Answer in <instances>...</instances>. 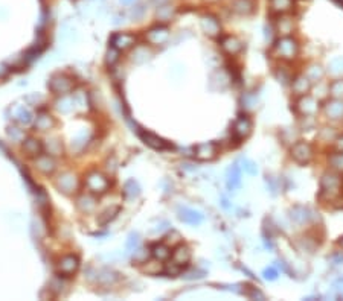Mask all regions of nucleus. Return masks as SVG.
I'll list each match as a JSON object with an SVG mask.
<instances>
[{
    "mask_svg": "<svg viewBox=\"0 0 343 301\" xmlns=\"http://www.w3.org/2000/svg\"><path fill=\"white\" fill-rule=\"evenodd\" d=\"M299 54V43L293 37H281L273 46V55L282 61H293Z\"/></svg>",
    "mask_w": 343,
    "mask_h": 301,
    "instance_id": "nucleus-1",
    "label": "nucleus"
},
{
    "mask_svg": "<svg viewBox=\"0 0 343 301\" xmlns=\"http://www.w3.org/2000/svg\"><path fill=\"white\" fill-rule=\"evenodd\" d=\"M340 187H342V180L337 173L334 172H326L322 175L320 180V198L331 201L340 193Z\"/></svg>",
    "mask_w": 343,
    "mask_h": 301,
    "instance_id": "nucleus-2",
    "label": "nucleus"
},
{
    "mask_svg": "<svg viewBox=\"0 0 343 301\" xmlns=\"http://www.w3.org/2000/svg\"><path fill=\"white\" fill-rule=\"evenodd\" d=\"M110 183H108V178L104 175V173L98 172V170H92L87 173L86 177V187L89 189L90 193H104L108 189Z\"/></svg>",
    "mask_w": 343,
    "mask_h": 301,
    "instance_id": "nucleus-3",
    "label": "nucleus"
},
{
    "mask_svg": "<svg viewBox=\"0 0 343 301\" xmlns=\"http://www.w3.org/2000/svg\"><path fill=\"white\" fill-rule=\"evenodd\" d=\"M291 157H293V160L298 162L299 164H307L313 160L314 149L308 141H298V143H294L291 148Z\"/></svg>",
    "mask_w": 343,
    "mask_h": 301,
    "instance_id": "nucleus-4",
    "label": "nucleus"
},
{
    "mask_svg": "<svg viewBox=\"0 0 343 301\" xmlns=\"http://www.w3.org/2000/svg\"><path fill=\"white\" fill-rule=\"evenodd\" d=\"M296 111H298L302 117H313L317 113V101L313 96H304L299 98V101L296 102Z\"/></svg>",
    "mask_w": 343,
    "mask_h": 301,
    "instance_id": "nucleus-5",
    "label": "nucleus"
},
{
    "mask_svg": "<svg viewBox=\"0 0 343 301\" xmlns=\"http://www.w3.org/2000/svg\"><path fill=\"white\" fill-rule=\"evenodd\" d=\"M218 154V146L214 141H206V143H200L194 149V155L200 162H209L214 160Z\"/></svg>",
    "mask_w": 343,
    "mask_h": 301,
    "instance_id": "nucleus-6",
    "label": "nucleus"
},
{
    "mask_svg": "<svg viewBox=\"0 0 343 301\" xmlns=\"http://www.w3.org/2000/svg\"><path fill=\"white\" fill-rule=\"evenodd\" d=\"M139 136L142 138L148 146H151L153 149H157V151H166V149H173V145L168 143L166 140H163L162 137L156 136L153 133L148 131H139Z\"/></svg>",
    "mask_w": 343,
    "mask_h": 301,
    "instance_id": "nucleus-7",
    "label": "nucleus"
},
{
    "mask_svg": "<svg viewBox=\"0 0 343 301\" xmlns=\"http://www.w3.org/2000/svg\"><path fill=\"white\" fill-rule=\"evenodd\" d=\"M233 136H235L238 140H244L250 136L252 133V120L247 116H240L237 119V122L233 123V130H232Z\"/></svg>",
    "mask_w": 343,
    "mask_h": 301,
    "instance_id": "nucleus-8",
    "label": "nucleus"
},
{
    "mask_svg": "<svg viewBox=\"0 0 343 301\" xmlns=\"http://www.w3.org/2000/svg\"><path fill=\"white\" fill-rule=\"evenodd\" d=\"M49 87L54 93L57 94H67L72 88H73V82L70 81L69 78L63 76V75H55L51 82H49Z\"/></svg>",
    "mask_w": 343,
    "mask_h": 301,
    "instance_id": "nucleus-9",
    "label": "nucleus"
},
{
    "mask_svg": "<svg viewBox=\"0 0 343 301\" xmlns=\"http://www.w3.org/2000/svg\"><path fill=\"white\" fill-rule=\"evenodd\" d=\"M168 38H169V30L165 26L151 27L148 32H147V41L150 44H154V46H159V44L166 43Z\"/></svg>",
    "mask_w": 343,
    "mask_h": 301,
    "instance_id": "nucleus-10",
    "label": "nucleus"
},
{
    "mask_svg": "<svg viewBox=\"0 0 343 301\" xmlns=\"http://www.w3.org/2000/svg\"><path fill=\"white\" fill-rule=\"evenodd\" d=\"M78 266H80V260H78L76 256H64L61 257V260L58 262V273L63 274V275H70V274H75Z\"/></svg>",
    "mask_w": 343,
    "mask_h": 301,
    "instance_id": "nucleus-11",
    "label": "nucleus"
},
{
    "mask_svg": "<svg viewBox=\"0 0 343 301\" xmlns=\"http://www.w3.org/2000/svg\"><path fill=\"white\" fill-rule=\"evenodd\" d=\"M201 29H203V32L209 37H218L221 32L220 22H218V19L214 17V15H205V17H201Z\"/></svg>",
    "mask_w": 343,
    "mask_h": 301,
    "instance_id": "nucleus-12",
    "label": "nucleus"
},
{
    "mask_svg": "<svg viewBox=\"0 0 343 301\" xmlns=\"http://www.w3.org/2000/svg\"><path fill=\"white\" fill-rule=\"evenodd\" d=\"M220 44H221V49L230 56L237 55V54H240L243 51V41L240 38H237V37H233V35L223 37Z\"/></svg>",
    "mask_w": 343,
    "mask_h": 301,
    "instance_id": "nucleus-13",
    "label": "nucleus"
},
{
    "mask_svg": "<svg viewBox=\"0 0 343 301\" xmlns=\"http://www.w3.org/2000/svg\"><path fill=\"white\" fill-rule=\"evenodd\" d=\"M134 43H136V37L131 34H125V32L116 34L112 38V47H115V49H118L119 52L130 49V47L134 46Z\"/></svg>",
    "mask_w": 343,
    "mask_h": 301,
    "instance_id": "nucleus-14",
    "label": "nucleus"
},
{
    "mask_svg": "<svg viewBox=\"0 0 343 301\" xmlns=\"http://www.w3.org/2000/svg\"><path fill=\"white\" fill-rule=\"evenodd\" d=\"M57 186H58V189L61 190V192L72 193L78 189V180H76V177L73 175V173L66 172V173H63V175H60V178L57 181Z\"/></svg>",
    "mask_w": 343,
    "mask_h": 301,
    "instance_id": "nucleus-15",
    "label": "nucleus"
},
{
    "mask_svg": "<svg viewBox=\"0 0 343 301\" xmlns=\"http://www.w3.org/2000/svg\"><path fill=\"white\" fill-rule=\"evenodd\" d=\"M171 259H173V262L174 263H177L179 266H186L189 263V260H191V249L186 246V245H177L176 248H174V251L171 252Z\"/></svg>",
    "mask_w": 343,
    "mask_h": 301,
    "instance_id": "nucleus-16",
    "label": "nucleus"
},
{
    "mask_svg": "<svg viewBox=\"0 0 343 301\" xmlns=\"http://www.w3.org/2000/svg\"><path fill=\"white\" fill-rule=\"evenodd\" d=\"M313 218V212L307 207H302V205H296L290 210V219L294 224H307Z\"/></svg>",
    "mask_w": 343,
    "mask_h": 301,
    "instance_id": "nucleus-17",
    "label": "nucleus"
},
{
    "mask_svg": "<svg viewBox=\"0 0 343 301\" xmlns=\"http://www.w3.org/2000/svg\"><path fill=\"white\" fill-rule=\"evenodd\" d=\"M255 0H232L230 9L238 15H249L255 11Z\"/></svg>",
    "mask_w": 343,
    "mask_h": 301,
    "instance_id": "nucleus-18",
    "label": "nucleus"
},
{
    "mask_svg": "<svg viewBox=\"0 0 343 301\" xmlns=\"http://www.w3.org/2000/svg\"><path fill=\"white\" fill-rule=\"evenodd\" d=\"M293 29H294L293 19L287 14H281L279 19L276 20V32L281 37H287V35H290L293 32Z\"/></svg>",
    "mask_w": 343,
    "mask_h": 301,
    "instance_id": "nucleus-19",
    "label": "nucleus"
},
{
    "mask_svg": "<svg viewBox=\"0 0 343 301\" xmlns=\"http://www.w3.org/2000/svg\"><path fill=\"white\" fill-rule=\"evenodd\" d=\"M179 219L183 220L185 224H189V225H198L201 220H203V215L197 210L188 209V207H182L179 210Z\"/></svg>",
    "mask_w": 343,
    "mask_h": 301,
    "instance_id": "nucleus-20",
    "label": "nucleus"
},
{
    "mask_svg": "<svg viewBox=\"0 0 343 301\" xmlns=\"http://www.w3.org/2000/svg\"><path fill=\"white\" fill-rule=\"evenodd\" d=\"M226 184H227V189L230 190H237L241 184V169L238 164H232L229 169H227V173H226Z\"/></svg>",
    "mask_w": 343,
    "mask_h": 301,
    "instance_id": "nucleus-21",
    "label": "nucleus"
},
{
    "mask_svg": "<svg viewBox=\"0 0 343 301\" xmlns=\"http://www.w3.org/2000/svg\"><path fill=\"white\" fill-rule=\"evenodd\" d=\"M310 88H311V81L307 78V75H299L291 81V90L298 96H304V94L310 91Z\"/></svg>",
    "mask_w": 343,
    "mask_h": 301,
    "instance_id": "nucleus-22",
    "label": "nucleus"
},
{
    "mask_svg": "<svg viewBox=\"0 0 343 301\" xmlns=\"http://www.w3.org/2000/svg\"><path fill=\"white\" fill-rule=\"evenodd\" d=\"M35 166L38 170H41L43 173H51L55 170V160H54V157L52 155H46V154H40L35 157Z\"/></svg>",
    "mask_w": 343,
    "mask_h": 301,
    "instance_id": "nucleus-23",
    "label": "nucleus"
},
{
    "mask_svg": "<svg viewBox=\"0 0 343 301\" xmlns=\"http://www.w3.org/2000/svg\"><path fill=\"white\" fill-rule=\"evenodd\" d=\"M269 6L272 14L281 15V14H288L293 9L294 2L293 0H269Z\"/></svg>",
    "mask_w": 343,
    "mask_h": 301,
    "instance_id": "nucleus-24",
    "label": "nucleus"
},
{
    "mask_svg": "<svg viewBox=\"0 0 343 301\" xmlns=\"http://www.w3.org/2000/svg\"><path fill=\"white\" fill-rule=\"evenodd\" d=\"M325 113L330 119H334V120L343 117V101L342 99H333L330 102H326Z\"/></svg>",
    "mask_w": 343,
    "mask_h": 301,
    "instance_id": "nucleus-25",
    "label": "nucleus"
},
{
    "mask_svg": "<svg viewBox=\"0 0 343 301\" xmlns=\"http://www.w3.org/2000/svg\"><path fill=\"white\" fill-rule=\"evenodd\" d=\"M78 207L84 213H90L96 209V198L93 196V193H83L78 196Z\"/></svg>",
    "mask_w": 343,
    "mask_h": 301,
    "instance_id": "nucleus-26",
    "label": "nucleus"
},
{
    "mask_svg": "<svg viewBox=\"0 0 343 301\" xmlns=\"http://www.w3.org/2000/svg\"><path fill=\"white\" fill-rule=\"evenodd\" d=\"M23 149H25L26 154L37 157V155H40V154L43 152V145H41L40 140H37V138H34V137H28V138L23 141Z\"/></svg>",
    "mask_w": 343,
    "mask_h": 301,
    "instance_id": "nucleus-27",
    "label": "nucleus"
},
{
    "mask_svg": "<svg viewBox=\"0 0 343 301\" xmlns=\"http://www.w3.org/2000/svg\"><path fill=\"white\" fill-rule=\"evenodd\" d=\"M151 254L156 260H160L165 262L171 257V248L166 244H156L151 248Z\"/></svg>",
    "mask_w": 343,
    "mask_h": 301,
    "instance_id": "nucleus-28",
    "label": "nucleus"
},
{
    "mask_svg": "<svg viewBox=\"0 0 343 301\" xmlns=\"http://www.w3.org/2000/svg\"><path fill=\"white\" fill-rule=\"evenodd\" d=\"M307 78L310 79L311 82H317L319 79L323 76V70H322V67L320 66H317V64H311L308 69H307Z\"/></svg>",
    "mask_w": 343,
    "mask_h": 301,
    "instance_id": "nucleus-29",
    "label": "nucleus"
},
{
    "mask_svg": "<svg viewBox=\"0 0 343 301\" xmlns=\"http://www.w3.org/2000/svg\"><path fill=\"white\" fill-rule=\"evenodd\" d=\"M139 193H140V189L134 180H128L125 184H124V195H125L127 198H134Z\"/></svg>",
    "mask_w": 343,
    "mask_h": 301,
    "instance_id": "nucleus-30",
    "label": "nucleus"
},
{
    "mask_svg": "<svg viewBox=\"0 0 343 301\" xmlns=\"http://www.w3.org/2000/svg\"><path fill=\"white\" fill-rule=\"evenodd\" d=\"M52 125H54V120H52V117L48 116V114H41V116H38L37 120H35V128H37V130H41V131L49 130Z\"/></svg>",
    "mask_w": 343,
    "mask_h": 301,
    "instance_id": "nucleus-31",
    "label": "nucleus"
},
{
    "mask_svg": "<svg viewBox=\"0 0 343 301\" xmlns=\"http://www.w3.org/2000/svg\"><path fill=\"white\" fill-rule=\"evenodd\" d=\"M275 76L279 82H282V84H288L290 81H293L291 79V73L287 67H278L276 72H275Z\"/></svg>",
    "mask_w": 343,
    "mask_h": 301,
    "instance_id": "nucleus-32",
    "label": "nucleus"
},
{
    "mask_svg": "<svg viewBox=\"0 0 343 301\" xmlns=\"http://www.w3.org/2000/svg\"><path fill=\"white\" fill-rule=\"evenodd\" d=\"M144 263H147L145 266H144V271L145 273H148V274H159V273H162L163 271V268H162V265H160V260H151V262H144Z\"/></svg>",
    "mask_w": 343,
    "mask_h": 301,
    "instance_id": "nucleus-33",
    "label": "nucleus"
},
{
    "mask_svg": "<svg viewBox=\"0 0 343 301\" xmlns=\"http://www.w3.org/2000/svg\"><path fill=\"white\" fill-rule=\"evenodd\" d=\"M174 12L176 9L173 6H162L159 11H157V19L162 20V22H168L174 17Z\"/></svg>",
    "mask_w": 343,
    "mask_h": 301,
    "instance_id": "nucleus-34",
    "label": "nucleus"
},
{
    "mask_svg": "<svg viewBox=\"0 0 343 301\" xmlns=\"http://www.w3.org/2000/svg\"><path fill=\"white\" fill-rule=\"evenodd\" d=\"M330 94L334 99H342L343 98V81H342V79L334 81L330 85Z\"/></svg>",
    "mask_w": 343,
    "mask_h": 301,
    "instance_id": "nucleus-35",
    "label": "nucleus"
},
{
    "mask_svg": "<svg viewBox=\"0 0 343 301\" xmlns=\"http://www.w3.org/2000/svg\"><path fill=\"white\" fill-rule=\"evenodd\" d=\"M182 271H183V268H182V266H179V265H177V263H174V262H169L166 266H163V273H165V274H168V275H173V277L180 275V274H182Z\"/></svg>",
    "mask_w": 343,
    "mask_h": 301,
    "instance_id": "nucleus-36",
    "label": "nucleus"
},
{
    "mask_svg": "<svg viewBox=\"0 0 343 301\" xmlns=\"http://www.w3.org/2000/svg\"><path fill=\"white\" fill-rule=\"evenodd\" d=\"M330 166L336 170H343V154H333L330 157Z\"/></svg>",
    "mask_w": 343,
    "mask_h": 301,
    "instance_id": "nucleus-37",
    "label": "nucleus"
},
{
    "mask_svg": "<svg viewBox=\"0 0 343 301\" xmlns=\"http://www.w3.org/2000/svg\"><path fill=\"white\" fill-rule=\"evenodd\" d=\"M116 278H118V275L115 273H112V271H101L99 275H98V280L102 281V283H107V284L113 283Z\"/></svg>",
    "mask_w": 343,
    "mask_h": 301,
    "instance_id": "nucleus-38",
    "label": "nucleus"
},
{
    "mask_svg": "<svg viewBox=\"0 0 343 301\" xmlns=\"http://www.w3.org/2000/svg\"><path fill=\"white\" fill-rule=\"evenodd\" d=\"M118 59H119V51L115 49V47H110V49H108V52H107V64L108 66H113Z\"/></svg>",
    "mask_w": 343,
    "mask_h": 301,
    "instance_id": "nucleus-39",
    "label": "nucleus"
},
{
    "mask_svg": "<svg viewBox=\"0 0 343 301\" xmlns=\"http://www.w3.org/2000/svg\"><path fill=\"white\" fill-rule=\"evenodd\" d=\"M278 271H276V268H273V266H270V268H266L262 271V277L266 278V280H270V281H273V280H276L278 278Z\"/></svg>",
    "mask_w": 343,
    "mask_h": 301,
    "instance_id": "nucleus-40",
    "label": "nucleus"
},
{
    "mask_svg": "<svg viewBox=\"0 0 343 301\" xmlns=\"http://www.w3.org/2000/svg\"><path fill=\"white\" fill-rule=\"evenodd\" d=\"M243 167L247 173H250V175H255V173L258 172L255 163H252L250 160H243Z\"/></svg>",
    "mask_w": 343,
    "mask_h": 301,
    "instance_id": "nucleus-41",
    "label": "nucleus"
},
{
    "mask_svg": "<svg viewBox=\"0 0 343 301\" xmlns=\"http://www.w3.org/2000/svg\"><path fill=\"white\" fill-rule=\"evenodd\" d=\"M136 58L139 59V61H144V59H147L148 58V55H150V52L147 51V47H139V49L136 51Z\"/></svg>",
    "mask_w": 343,
    "mask_h": 301,
    "instance_id": "nucleus-42",
    "label": "nucleus"
},
{
    "mask_svg": "<svg viewBox=\"0 0 343 301\" xmlns=\"http://www.w3.org/2000/svg\"><path fill=\"white\" fill-rule=\"evenodd\" d=\"M31 120H32V116H31L29 111H20V113H19V122H20V123L28 125Z\"/></svg>",
    "mask_w": 343,
    "mask_h": 301,
    "instance_id": "nucleus-43",
    "label": "nucleus"
},
{
    "mask_svg": "<svg viewBox=\"0 0 343 301\" xmlns=\"http://www.w3.org/2000/svg\"><path fill=\"white\" fill-rule=\"evenodd\" d=\"M246 295H247L249 298H259V300H264V298H266V297H264V294H262V292H259L256 288H250V291L246 292Z\"/></svg>",
    "mask_w": 343,
    "mask_h": 301,
    "instance_id": "nucleus-44",
    "label": "nucleus"
},
{
    "mask_svg": "<svg viewBox=\"0 0 343 301\" xmlns=\"http://www.w3.org/2000/svg\"><path fill=\"white\" fill-rule=\"evenodd\" d=\"M166 239H168V242H171V244H179L182 237H180V234H179L177 231H171V234H168Z\"/></svg>",
    "mask_w": 343,
    "mask_h": 301,
    "instance_id": "nucleus-45",
    "label": "nucleus"
},
{
    "mask_svg": "<svg viewBox=\"0 0 343 301\" xmlns=\"http://www.w3.org/2000/svg\"><path fill=\"white\" fill-rule=\"evenodd\" d=\"M243 104H246V107H253L256 104V98L255 96H250V94H246V98H243Z\"/></svg>",
    "mask_w": 343,
    "mask_h": 301,
    "instance_id": "nucleus-46",
    "label": "nucleus"
},
{
    "mask_svg": "<svg viewBox=\"0 0 343 301\" xmlns=\"http://www.w3.org/2000/svg\"><path fill=\"white\" fill-rule=\"evenodd\" d=\"M137 244H139V236H137V234H131L130 239H128V244H127V248H128V249H131L133 246L136 248Z\"/></svg>",
    "mask_w": 343,
    "mask_h": 301,
    "instance_id": "nucleus-47",
    "label": "nucleus"
},
{
    "mask_svg": "<svg viewBox=\"0 0 343 301\" xmlns=\"http://www.w3.org/2000/svg\"><path fill=\"white\" fill-rule=\"evenodd\" d=\"M48 149H49V155H55V152L61 151V145L58 143V141H52Z\"/></svg>",
    "mask_w": 343,
    "mask_h": 301,
    "instance_id": "nucleus-48",
    "label": "nucleus"
},
{
    "mask_svg": "<svg viewBox=\"0 0 343 301\" xmlns=\"http://www.w3.org/2000/svg\"><path fill=\"white\" fill-rule=\"evenodd\" d=\"M8 134H9V137H12V138H20V137L23 136V131L19 130V128H9Z\"/></svg>",
    "mask_w": 343,
    "mask_h": 301,
    "instance_id": "nucleus-49",
    "label": "nucleus"
},
{
    "mask_svg": "<svg viewBox=\"0 0 343 301\" xmlns=\"http://www.w3.org/2000/svg\"><path fill=\"white\" fill-rule=\"evenodd\" d=\"M266 38L269 40V41H272L273 40V27L272 26H266Z\"/></svg>",
    "mask_w": 343,
    "mask_h": 301,
    "instance_id": "nucleus-50",
    "label": "nucleus"
},
{
    "mask_svg": "<svg viewBox=\"0 0 343 301\" xmlns=\"http://www.w3.org/2000/svg\"><path fill=\"white\" fill-rule=\"evenodd\" d=\"M340 245L343 246V237H342V241H340Z\"/></svg>",
    "mask_w": 343,
    "mask_h": 301,
    "instance_id": "nucleus-51",
    "label": "nucleus"
},
{
    "mask_svg": "<svg viewBox=\"0 0 343 301\" xmlns=\"http://www.w3.org/2000/svg\"><path fill=\"white\" fill-rule=\"evenodd\" d=\"M124 2H131V0H124Z\"/></svg>",
    "mask_w": 343,
    "mask_h": 301,
    "instance_id": "nucleus-52",
    "label": "nucleus"
}]
</instances>
